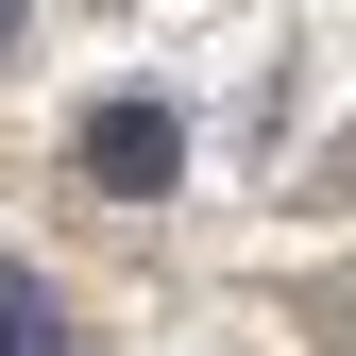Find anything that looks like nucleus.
<instances>
[{"instance_id":"nucleus-1","label":"nucleus","mask_w":356,"mask_h":356,"mask_svg":"<svg viewBox=\"0 0 356 356\" xmlns=\"http://www.w3.org/2000/svg\"><path fill=\"white\" fill-rule=\"evenodd\" d=\"M170 170H187V119H170V102H102V119H85V187H119V204H153Z\"/></svg>"},{"instance_id":"nucleus-3","label":"nucleus","mask_w":356,"mask_h":356,"mask_svg":"<svg viewBox=\"0 0 356 356\" xmlns=\"http://www.w3.org/2000/svg\"><path fill=\"white\" fill-rule=\"evenodd\" d=\"M0 34H17V0H0Z\"/></svg>"},{"instance_id":"nucleus-2","label":"nucleus","mask_w":356,"mask_h":356,"mask_svg":"<svg viewBox=\"0 0 356 356\" xmlns=\"http://www.w3.org/2000/svg\"><path fill=\"white\" fill-rule=\"evenodd\" d=\"M0 356H68V305L17 272V254H0Z\"/></svg>"}]
</instances>
